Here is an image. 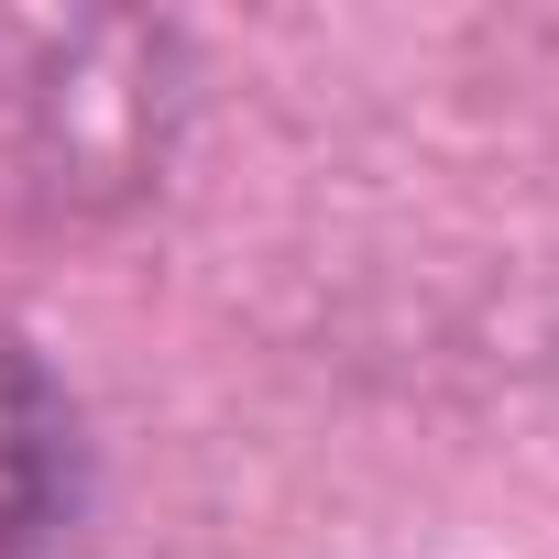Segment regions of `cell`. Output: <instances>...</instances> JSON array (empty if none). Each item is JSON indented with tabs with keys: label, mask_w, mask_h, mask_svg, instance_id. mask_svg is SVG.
<instances>
[{
	"label": "cell",
	"mask_w": 559,
	"mask_h": 559,
	"mask_svg": "<svg viewBox=\"0 0 559 559\" xmlns=\"http://www.w3.org/2000/svg\"><path fill=\"white\" fill-rule=\"evenodd\" d=\"M78 493H88L78 395L23 330H0V559H45L78 526Z\"/></svg>",
	"instance_id": "obj_1"
}]
</instances>
